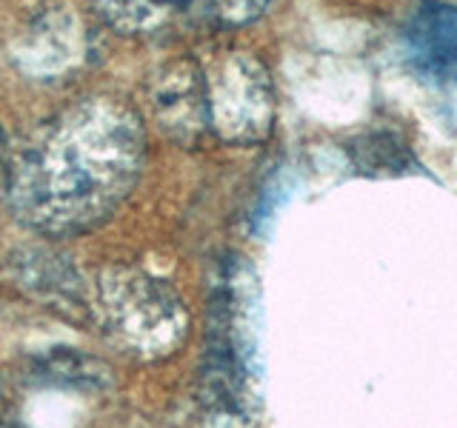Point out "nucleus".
Returning a JSON list of instances; mask_svg holds the SVG:
<instances>
[{
    "mask_svg": "<svg viewBox=\"0 0 457 428\" xmlns=\"http://www.w3.org/2000/svg\"><path fill=\"white\" fill-rule=\"evenodd\" d=\"M143 160L146 137L132 109L109 97L80 100L12 160L6 197L35 232L78 237L126 203Z\"/></svg>",
    "mask_w": 457,
    "mask_h": 428,
    "instance_id": "1",
    "label": "nucleus"
},
{
    "mask_svg": "<svg viewBox=\"0 0 457 428\" xmlns=\"http://www.w3.org/2000/svg\"><path fill=\"white\" fill-rule=\"evenodd\" d=\"M157 120L166 132L192 146L209 135L206 97H204V66L195 61L171 63L154 86Z\"/></svg>",
    "mask_w": 457,
    "mask_h": 428,
    "instance_id": "4",
    "label": "nucleus"
},
{
    "mask_svg": "<svg viewBox=\"0 0 457 428\" xmlns=\"http://www.w3.org/2000/svg\"><path fill=\"white\" fill-rule=\"evenodd\" d=\"M409 37L432 66H457V6L426 4L411 21Z\"/></svg>",
    "mask_w": 457,
    "mask_h": 428,
    "instance_id": "6",
    "label": "nucleus"
},
{
    "mask_svg": "<svg viewBox=\"0 0 457 428\" xmlns=\"http://www.w3.org/2000/svg\"><path fill=\"white\" fill-rule=\"evenodd\" d=\"M97 309L106 332L140 357H166L189 334V311L178 289L143 268L114 266L100 271Z\"/></svg>",
    "mask_w": 457,
    "mask_h": 428,
    "instance_id": "2",
    "label": "nucleus"
},
{
    "mask_svg": "<svg viewBox=\"0 0 457 428\" xmlns=\"http://www.w3.org/2000/svg\"><path fill=\"white\" fill-rule=\"evenodd\" d=\"M9 169H12V157H9V149H6L4 132H0V200H4L6 192H9Z\"/></svg>",
    "mask_w": 457,
    "mask_h": 428,
    "instance_id": "8",
    "label": "nucleus"
},
{
    "mask_svg": "<svg viewBox=\"0 0 457 428\" xmlns=\"http://www.w3.org/2000/svg\"><path fill=\"white\" fill-rule=\"evenodd\" d=\"M204 97L209 135L226 143H257L269 135L275 103L266 69L254 57L235 52L204 69Z\"/></svg>",
    "mask_w": 457,
    "mask_h": 428,
    "instance_id": "3",
    "label": "nucleus"
},
{
    "mask_svg": "<svg viewBox=\"0 0 457 428\" xmlns=\"http://www.w3.org/2000/svg\"><path fill=\"white\" fill-rule=\"evenodd\" d=\"M269 0H218V14L228 26H243L261 18L266 12Z\"/></svg>",
    "mask_w": 457,
    "mask_h": 428,
    "instance_id": "7",
    "label": "nucleus"
},
{
    "mask_svg": "<svg viewBox=\"0 0 457 428\" xmlns=\"http://www.w3.org/2000/svg\"><path fill=\"white\" fill-rule=\"evenodd\" d=\"M197 0H95L97 12L129 35L157 32L169 23L183 18Z\"/></svg>",
    "mask_w": 457,
    "mask_h": 428,
    "instance_id": "5",
    "label": "nucleus"
}]
</instances>
